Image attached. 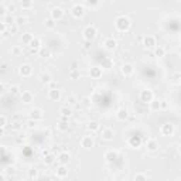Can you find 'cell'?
<instances>
[{"mask_svg":"<svg viewBox=\"0 0 181 181\" xmlns=\"http://www.w3.org/2000/svg\"><path fill=\"white\" fill-rule=\"evenodd\" d=\"M180 41H181V40H180Z\"/></svg>","mask_w":181,"mask_h":181,"instance_id":"cell-45","label":"cell"},{"mask_svg":"<svg viewBox=\"0 0 181 181\" xmlns=\"http://www.w3.org/2000/svg\"><path fill=\"white\" fill-rule=\"evenodd\" d=\"M139 178H146V175H143V174H137V175H134V180H139Z\"/></svg>","mask_w":181,"mask_h":181,"instance_id":"cell-38","label":"cell"},{"mask_svg":"<svg viewBox=\"0 0 181 181\" xmlns=\"http://www.w3.org/2000/svg\"><path fill=\"white\" fill-rule=\"evenodd\" d=\"M71 13H72V16H74L75 19H79L85 13V7L82 4H75L74 7H72V10H71Z\"/></svg>","mask_w":181,"mask_h":181,"instance_id":"cell-4","label":"cell"},{"mask_svg":"<svg viewBox=\"0 0 181 181\" xmlns=\"http://www.w3.org/2000/svg\"><path fill=\"white\" fill-rule=\"evenodd\" d=\"M160 132H161L163 136H171V134H173V132H174V127H173V125L167 123V125H163L161 126Z\"/></svg>","mask_w":181,"mask_h":181,"instance_id":"cell-6","label":"cell"},{"mask_svg":"<svg viewBox=\"0 0 181 181\" xmlns=\"http://www.w3.org/2000/svg\"><path fill=\"white\" fill-rule=\"evenodd\" d=\"M28 45H30V48H31V50L34 51V50H37V48H41V47H40V45H41V41L38 40V38L34 37V40L31 41V43H30Z\"/></svg>","mask_w":181,"mask_h":181,"instance_id":"cell-21","label":"cell"},{"mask_svg":"<svg viewBox=\"0 0 181 181\" xmlns=\"http://www.w3.org/2000/svg\"><path fill=\"white\" fill-rule=\"evenodd\" d=\"M64 16V10L61 7H54L51 10V19L54 20H61Z\"/></svg>","mask_w":181,"mask_h":181,"instance_id":"cell-7","label":"cell"},{"mask_svg":"<svg viewBox=\"0 0 181 181\" xmlns=\"http://www.w3.org/2000/svg\"><path fill=\"white\" fill-rule=\"evenodd\" d=\"M50 86H51V89H52V88H55V86H57V84L54 81H51V82H50Z\"/></svg>","mask_w":181,"mask_h":181,"instance_id":"cell-42","label":"cell"},{"mask_svg":"<svg viewBox=\"0 0 181 181\" xmlns=\"http://www.w3.org/2000/svg\"><path fill=\"white\" fill-rule=\"evenodd\" d=\"M23 40H24V43H26V44H30V43L34 40V37L31 36V34H26V36L23 37Z\"/></svg>","mask_w":181,"mask_h":181,"instance_id":"cell-31","label":"cell"},{"mask_svg":"<svg viewBox=\"0 0 181 181\" xmlns=\"http://www.w3.org/2000/svg\"><path fill=\"white\" fill-rule=\"evenodd\" d=\"M30 177H37V171H36V170H31V171H30Z\"/></svg>","mask_w":181,"mask_h":181,"instance_id":"cell-39","label":"cell"},{"mask_svg":"<svg viewBox=\"0 0 181 181\" xmlns=\"http://www.w3.org/2000/svg\"><path fill=\"white\" fill-rule=\"evenodd\" d=\"M13 54H14V55H19V54H20V48L19 47L13 48Z\"/></svg>","mask_w":181,"mask_h":181,"instance_id":"cell-37","label":"cell"},{"mask_svg":"<svg viewBox=\"0 0 181 181\" xmlns=\"http://www.w3.org/2000/svg\"><path fill=\"white\" fill-rule=\"evenodd\" d=\"M118 157H119V153L116 152V150H107V152L105 153V159H106V161H109V163L116 161Z\"/></svg>","mask_w":181,"mask_h":181,"instance_id":"cell-5","label":"cell"},{"mask_svg":"<svg viewBox=\"0 0 181 181\" xmlns=\"http://www.w3.org/2000/svg\"><path fill=\"white\" fill-rule=\"evenodd\" d=\"M40 81H41V84H50V82H51V75L50 74H43L40 77Z\"/></svg>","mask_w":181,"mask_h":181,"instance_id":"cell-24","label":"cell"},{"mask_svg":"<svg viewBox=\"0 0 181 181\" xmlns=\"http://www.w3.org/2000/svg\"><path fill=\"white\" fill-rule=\"evenodd\" d=\"M127 116H129V111H127L126 107H120L118 111V113H116V118H118L119 120H126Z\"/></svg>","mask_w":181,"mask_h":181,"instance_id":"cell-13","label":"cell"},{"mask_svg":"<svg viewBox=\"0 0 181 181\" xmlns=\"http://www.w3.org/2000/svg\"><path fill=\"white\" fill-rule=\"evenodd\" d=\"M178 150H180V153H181V143H180V146H178Z\"/></svg>","mask_w":181,"mask_h":181,"instance_id":"cell-44","label":"cell"},{"mask_svg":"<svg viewBox=\"0 0 181 181\" xmlns=\"http://www.w3.org/2000/svg\"><path fill=\"white\" fill-rule=\"evenodd\" d=\"M86 127H88V130H91V132H96V130H99V123L98 122H89Z\"/></svg>","mask_w":181,"mask_h":181,"instance_id":"cell-23","label":"cell"},{"mask_svg":"<svg viewBox=\"0 0 181 181\" xmlns=\"http://www.w3.org/2000/svg\"><path fill=\"white\" fill-rule=\"evenodd\" d=\"M115 26H116V28H118L119 31H127V30L130 28V20L127 19V17H125V16H120V17L116 19Z\"/></svg>","mask_w":181,"mask_h":181,"instance_id":"cell-1","label":"cell"},{"mask_svg":"<svg viewBox=\"0 0 181 181\" xmlns=\"http://www.w3.org/2000/svg\"><path fill=\"white\" fill-rule=\"evenodd\" d=\"M33 6V0H21V7L23 9H30Z\"/></svg>","mask_w":181,"mask_h":181,"instance_id":"cell-28","label":"cell"},{"mask_svg":"<svg viewBox=\"0 0 181 181\" xmlns=\"http://www.w3.org/2000/svg\"><path fill=\"white\" fill-rule=\"evenodd\" d=\"M144 45H146L147 48L154 47V45H156V38L153 37V36H149V37H146V38H144Z\"/></svg>","mask_w":181,"mask_h":181,"instance_id":"cell-18","label":"cell"},{"mask_svg":"<svg viewBox=\"0 0 181 181\" xmlns=\"http://www.w3.org/2000/svg\"><path fill=\"white\" fill-rule=\"evenodd\" d=\"M9 92H10L11 95H17V93L20 92V91H19V86H17V85L10 86V89H9Z\"/></svg>","mask_w":181,"mask_h":181,"instance_id":"cell-30","label":"cell"},{"mask_svg":"<svg viewBox=\"0 0 181 181\" xmlns=\"http://www.w3.org/2000/svg\"><path fill=\"white\" fill-rule=\"evenodd\" d=\"M70 159H71V156H70V153H67V152L61 153V154L58 156V161L61 163V164H65V163H68V161H70Z\"/></svg>","mask_w":181,"mask_h":181,"instance_id":"cell-17","label":"cell"},{"mask_svg":"<svg viewBox=\"0 0 181 181\" xmlns=\"http://www.w3.org/2000/svg\"><path fill=\"white\" fill-rule=\"evenodd\" d=\"M122 74L125 77H129V75L133 74V65L132 64H123L122 65Z\"/></svg>","mask_w":181,"mask_h":181,"instance_id":"cell-14","label":"cell"},{"mask_svg":"<svg viewBox=\"0 0 181 181\" xmlns=\"http://www.w3.org/2000/svg\"><path fill=\"white\" fill-rule=\"evenodd\" d=\"M0 120H2V126H6V116H2V119H0Z\"/></svg>","mask_w":181,"mask_h":181,"instance_id":"cell-40","label":"cell"},{"mask_svg":"<svg viewBox=\"0 0 181 181\" xmlns=\"http://www.w3.org/2000/svg\"><path fill=\"white\" fill-rule=\"evenodd\" d=\"M45 161H47L48 164H50V163H52V157H51V156H48V157H47V160H45Z\"/></svg>","mask_w":181,"mask_h":181,"instance_id":"cell-43","label":"cell"},{"mask_svg":"<svg viewBox=\"0 0 181 181\" xmlns=\"http://www.w3.org/2000/svg\"><path fill=\"white\" fill-rule=\"evenodd\" d=\"M50 54H51V51H50L48 48H45V47H41L40 48V55L43 57V58H48Z\"/></svg>","mask_w":181,"mask_h":181,"instance_id":"cell-25","label":"cell"},{"mask_svg":"<svg viewBox=\"0 0 181 181\" xmlns=\"http://www.w3.org/2000/svg\"><path fill=\"white\" fill-rule=\"evenodd\" d=\"M54 21H55L54 19H50V20H47L45 23H47V26H48V27H54Z\"/></svg>","mask_w":181,"mask_h":181,"instance_id":"cell-36","label":"cell"},{"mask_svg":"<svg viewBox=\"0 0 181 181\" xmlns=\"http://www.w3.org/2000/svg\"><path fill=\"white\" fill-rule=\"evenodd\" d=\"M58 127H59V130H67L68 129V125H67V123H59Z\"/></svg>","mask_w":181,"mask_h":181,"instance_id":"cell-35","label":"cell"},{"mask_svg":"<svg viewBox=\"0 0 181 181\" xmlns=\"http://www.w3.org/2000/svg\"><path fill=\"white\" fill-rule=\"evenodd\" d=\"M48 96H50V99H52V100H59L61 99V91L52 88L48 91Z\"/></svg>","mask_w":181,"mask_h":181,"instance_id":"cell-12","label":"cell"},{"mask_svg":"<svg viewBox=\"0 0 181 181\" xmlns=\"http://www.w3.org/2000/svg\"><path fill=\"white\" fill-rule=\"evenodd\" d=\"M20 75H23V77L31 75V67H30V65H21V67H20Z\"/></svg>","mask_w":181,"mask_h":181,"instance_id":"cell-19","label":"cell"},{"mask_svg":"<svg viewBox=\"0 0 181 181\" xmlns=\"http://www.w3.org/2000/svg\"><path fill=\"white\" fill-rule=\"evenodd\" d=\"M113 136H115V132L111 127H105V129L102 130V139H105V140H112Z\"/></svg>","mask_w":181,"mask_h":181,"instance_id":"cell-8","label":"cell"},{"mask_svg":"<svg viewBox=\"0 0 181 181\" xmlns=\"http://www.w3.org/2000/svg\"><path fill=\"white\" fill-rule=\"evenodd\" d=\"M146 147H147V150H150V152H154V150L159 149V141L154 140V139H149V140L146 141Z\"/></svg>","mask_w":181,"mask_h":181,"instance_id":"cell-10","label":"cell"},{"mask_svg":"<svg viewBox=\"0 0 181 181\" xmlns=\"http://www.w3.org/2000/svg\"><path fill=\"white\" fill-rule=\"evenodd\" d=\"M84 104H85L86 106H89V105H91V102H89V98H85V99H84Z\"/></svg>","mask_w":181,"mask_h":181,"instance_id":"cell-41","label":"cell"},{"mask_svg":"<svg viewBox=\"0 0 181 181\" xmlns=\"http://www.w3.org/2000/svg\"><path fill=\"white\" fill-rule=\"evenodd\" d=\"M67 174H68V170L64 166H61L59 168H57V177L58 178H64Z\"/></svg>","mask_w":181,"mask_h":181,"instance_id":"cell-20","label":"cell"},{"mask_svg":"<svg viewBox=\"0 0 181 181\" xmlns=\"http://www.w3.org/2000/svg\"><path fill=\"white\" fill-rule=\"evenodd\" d=\"M164 54H166V50H164L163 47L156 48V55H157V57H163Z\"/></svg>","mask_w":181,"mask_h":181,"instance_id":"cell-29","label":"cell"},{"mask_svg":"<svg viewBox=\"0 0 181 181\" xmlns=\"http://www.w3.org/2000/svg\"><path fill=\"white\" fill-rule=\"evenodd\" d=\"M59 113L62 115L64 118H70L71 115H72V112H71V109H68V107H61V109H59Z\"/></svg>","mask_w":181,"mask_h":181,"instance_id":"cell-26","label":"cell"},{"mask_svg":"<svg viewBox=\"0 0 181 181\" xmlns=\"http://www.w3.org/2000/svg\"><path fill=\"white\" fill-rule=\"evenodd\" d=\"M21 99L24 104H31L33 102V93L30 92V91H24L21 93Z\"/></svg>","mask_w":181,"mask_h":181,"instance_id":"cell-15","label":"cell"},{"mask_svg":"<svg viewBox=\"0 0 181 181\" xmlns=\"http://www.w3.org/2000/svg\"><path fill=\"white\" fill-rule=\"evenodd\" d=\"M65 102H67V104H70V105H75V104H77V96L68 95L67 99H65Z\"/></svg>","mask_w":181,"mask_h":181,"instance_id":"cell-27","label":"cell"},{"mask_svg":"<svg viewBox=\"0 0 181 181\" xmlns=\"http://www.w3.org/2000/svg\"><path fill=\"white\" fill-rule=\"evenodd\" d=\"M104 45L106 50H109V51H113L115 48H116V40H113L112 37L106 38V40L104 41Z\"/></svg>","mask_w":181,"mask_h":181,"instance_id":"cell-9","label":"cell"},{"mask_svg":"<svg viewBox=\"0 0 181 181\" xmlns=\"http://www.w3.org/2000/svg\"><path fill=\"white\" fill-rule=\"evenodd\" d=\"M70 77L71 78H72V79H75V78H78V77H79V72H78V71H71V74H70Z\"/></svg>","mask_w":181,"mask_h":181,"instance_id":"cell-34","label":"cell"},{"mask_svg":"<svg viewBox=\"0 0 181 181\" xmlns=\"http://www.w3.org/2000/svg\"><path fill=\"white\" fill-rule=\"evenodd\" d=\"M133 141H134V143L129 141V144H130V146H133V147H136V146H139V144H140V139H139V137H134Z\"/></svg>","mask_w":181,"mask_h":181,"instance_id":"cell-33","label":"cell"},{"mask_svg":"<svg viewBox=\"0 0 181 181\" xmlns=\"http://www.w3.org/2000/svg\"><path fill=\"white\" fill-rule=\"evenodd\" d=\"M140 99H141V102H144V104H150V102L154 99V95H153V92L150 91V89H146V91H141Z\"/></svg>","mask_w":181,"mask_h":181,"instance_id":"cell-3","label":"cell"},{"mask_svg":"<svg viewBox=\"0 0 181 181\" xmlns=\"http://www.w3.org/2000/svg\"><path fill=\"white\" fill-rule=\"evenodd\" d=\"M14 23L17 24V26H21V24L26 23V17H17V19L14 20Z\"/></svg>","mask_w":181,"mask_h":181,"instance_id":"cell-32","label":"cell"},{"mask_svg":"<svg viewBox=\"0 0 181 181\" xmlns=\"http://www.w3.org/2000/svg\"><path fill=\"white\" fill-rule=\"evenodd\" d=\"M31 118L36 120V119H43V112L40 109H33L31 111Z\"/></svg>","mask_w":181,"mask_h":181,"instance_id":"cell-22","label":"cell"},{"mask_svg":"<svg viewBox=\"0 0 181 181\" xmlns=\"http://www.w3.org/2000/svg\"><path fill=\"white\" fill-rule=\"evenodd\" d=\"M96 34H98V31H96V28L93 26H88L84 30V38L88 41H92L96 37Z\"/></svg>","mask_w":181,"mask_h":181,"instance_id":"cell-2","label":"cell"},{"mask_svg":"<svg viewBox=\"0 0 181 181\" xmlns=\"http://www.w3.org/2000/svg\"><path fill=\"white\" fill-rule=\"evenodd\" d=\"M91 77L92 78H95V79H98V78L102 75V68H99V67H93V68H91Z\"/></svg>","mask_w":181,"mask_h":181,"instance_id":"cell-16","label":"cell"},{"mask_svg":"<svg viewBox=\"0 0 181 181\" xmlns=\"http://www.w3.org/2000/svg\"><path fill=\"white\" fill-rule=\"evenodd\" d=\"M81 146L84 149H91L93 146V140H92V137L91 136H85V137H82V140H81Z\"/></svg>","mask_w":181,"mask_h":181,"instance_id":"cell-11","label":"cell"}]
</instances>
